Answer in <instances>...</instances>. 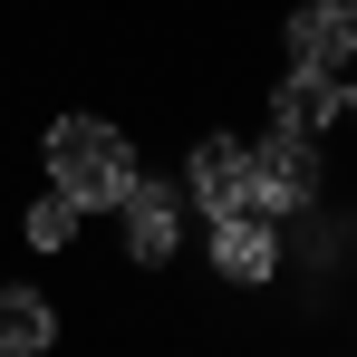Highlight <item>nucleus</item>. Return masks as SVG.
I'll return each instance as SVG.
<instances>
[{"label": "nucleus", "instance_id": "f257e3e1", "mask_svg": "<svg viewBox=\"0 0 357 357\" xmlns=\"http://www.w3.org/2000/svg\"><path fill=\"white\" fill-rule=\"evenodd\" d=\"M39 155H49V193H68L77 213H116L126 183L145 174L135 145H126V126H107V116H59Z\"/></svg>", "mask_w": 357, "mask_h": 357}, {"label": "nucleus", "instance_id": "f03ea898", "mask_svg": "<svg viewBox=\"0 0 357 357\" xmlns=\"http://www.w3.org/2000/svg\"><path fill=\"white\" fill-rule=\"evenodd\" d=\"M251 193H261L271 222H280V213H309V203H319V135L261 126V145H251Z\"/></svg>", "mask_w": 357, "mask_h": 357}, {"label": "nucleus", "instance_id": "7ed1b4c3", "mask_svg": "<svg viewBox=\"0 0 357 357\" xmlns=\"http://www.w3.org/2000/svg\"><path fill=\"white\" fill-rule=\"evenodd\" d=\"M183 193H193V213H203V222L261 213V193H251V145H241V135H203V145H193V165H183Z\"/></svg>", "mask_w": 357, "mask_h": 357}, {"label": "nucleus", "instance_id": "20e7f679", "mask_svg": "<svg viewBox=\"0 0 357 357\" xmlns=\"http://www.w3.org/2000/svg\"><path fill=\"white\" fill-rule=\"evenodd\" d=\"M126 251H135V261H145V271H165V261H174V241H183V193L174 183H126Z\"/></svg>", "mask_w": 357, "mask_h": 357}, {"label": "nucleus", "instance_id": "39448f33", "mask_svg": "<svg viewBox=\"0 0 357 357\" xmlns=\"http://www.w3.org/2000/svg\"><path fill=\"white\" fill-rule=\"evenodd\" d=\"M213 271H222L232 290H261V280L280 271V232H271V213H232V222H213Z\"/></svg>", "mask_w": 357, "mask_h": 357}, {"label": "nucleus", "instance_id": "423d86ee", "mask_svg": "<svg viewBox=\"0 0 357 357\" xmlns=\"http://www.w3.org/2000/svg\"><path fill=\"white\" fill-rule=\"evenodd\" d=\"M338 116H348V87L338 77H280L271 87V126H290V135H328Z\"/></svg>", "mask_w": 357, "mask_h": 357}, {"label": "nucleus", "instance_id": "0eeeda50", "mask_svg": "<svg viewBox=\"0 0 357 357\" xmlns=\"http://www.w3.org/2000/svg\"><path fill=\"white\" fill-rule=\"evenodd\" d=\"M59 348V309L39 290H0V357H49Z\"/></svg>", "mask_w": 357, "mask_h": 357}, {"label": "nucleus", "instance_id": "6e6552de", "mask_svg": "<svg viewBox=\"0 0 357 357\" xmlns=\"http://www.w3.org/2000/svg\"><path fill=\"white\" fill-rule=\"evenodd\" d=\"M280 59H290V77H328V68L348 59V39H338V20L309 0V10L290 20V39H280Z\"/></svg>", "mask_w": 357, "mask_h": 357}, {"label": "nucleus", "instance_id": "1a4fd4ad", "mask_svg": "<svg viewBox=\"0 0 357 357\" xmlns=\"http://www.w3.org/2000/svg\"><path fill=\"white\" fill-rule=\"evenodd\" d=\"M77 222H87V213H77L68 193H39V203H29V251H68Z\"/></svg>", "mask_w": 357, "mask_h": 357}, {"label": "nucleus", "instance_id": "9d476101", "mask_svg": "<svg viewBox=\"0 0 357 357\" xmlns=\"http://www.w3.org/2000/svg\"><path fill=\"white\" fill-rule=\"evenodd\" d=\"M328 20H338V39H348V59H357V0H319Z\"/></svg>", "mask_w": 357, "mask_h": 357}, {"label": "nucleus", "instance_id": "9b49d317", "mask_svg": "<svg viewBox=\"0 0 357 357\" xmlns=\"http://www.w3.org/2000/svg\"><path fill=\"white\" fill-rule=\"evenodd\" d=\"M348 116H357V97H348Z\"/></svg>", "mask_w": 357, "mask_h": 357}]
</instances>
